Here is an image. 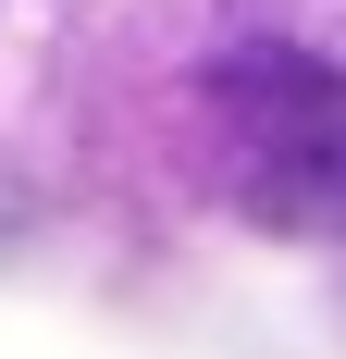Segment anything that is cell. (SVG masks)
Instances as JSON below:
<instances>
[{"label": "cell", "mask_w": 346, "mask_h": 359, "mask_svg": "<svg viewBox=\"0 0 346 359\" xmlns=\"http://www.w3.org/2000/svg\"><path fill=\"white\" fill-rule=\"evenodd\" d=\"M210 124H223V174L260 223L346 236V74L310 50H235L210 74Z\"/></svg>", "instance_id": "obj_1"}]
</instances>
